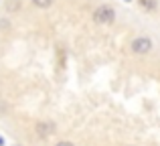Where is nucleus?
<instances>
[{"label": "nucleus", "instance_id": "3", "mask_svg": "<svg viewBox=\"0 0 160 146\" xmlns=\"http://www.w3.org/2000/svg\"><path fill=\"white\" fill-rule=\"evenodd\" d=\"M53 124H49V122H39V124H37V134H39L41 136V138H47V136H51L53 134Z\"/></svg>", "mask_w": 160, "mask_h": 146}, {"label": "nucleus", "instance_id": "5", "mask_svg": "<svg viewBox=\"0 0 160 146\" xmlns=\"http://www.w3.org/2000/svg\"><path fill=\"white\" fill-rule=\"evenodd\" d=\"M32 4H35L37 8H49L53 4V0H32Z\"/></svg>", "mask_w": 160, "mask_h": 146}, {"label": "nucleus", "instance_id": "6", "mask_svg": "<svg viewBox=\"0 0 160 146\" xmlns=\"http://www.w3.org/2000/svg\"><path fill=\"white\" fill-rule=\"evenodd\" d=\"M55 146H75L73 142H67V140H61V142H57Z\"/></svg>", "mask_w": 160, "mask_h": 146}, {"label": "nucleus", "instance_id": "2", "mask_svg": "<svg viewBox=\"0 0 160 146\" xmlns=\"http://www.w3.org/2000/svg\"><path fill=\"white\" fill-rule=\"evenodd\" d=\"M150 49H152V41H150L148 37H138V39L132 41V51L138 53V55H144Z\"/></svg>", "mask_w": 160, "mask_h": 146}, {"label": "nucleus", "instance_id": "7", "mask_svg": "<svg viewBox=\"0 0 160 146\" xmlns=\"http://www.w3.org/2000/svg\"><path fill=\"white\" fill-rule=\"evenodd\" d=\"M0 146H4V138H2V136H0Z\"/></svg>", "mask_w": 160, "mask_h": 146}, {"label": "nucleus", "instance_id": "8", "mask_svg": "<svg viewBox=\"0 0 160 146\" xmlns=\"http://www.w3.org/2000/svg\"><path fill=\"white\" fill-rule=\"evenodd\" d=\"M126 2H132V0H126Z\"/></svg>", "mask_w": 160, "mask_h": 146}, {"label": "nucleus", "instance_id": "4", "mask_svg": "<svg viewBox=\"0 0 160 146\" xmlns=\"http://www.w3.org/2000/svg\"><path fill=\"white\" fill-rule=\"evenodd\" d=\"M140 6L144 8V10L152 12V10H156V8H158V2H156V0H140Z\"/></svg>", "mask_w": 160, "mask_h": 146}, {"label": "nucleus", "instance_id": "1", "mask_svg": "<svg viewBox=\"0 0 160 146\" xmlns=\"http://www.w3.org/2000/svg\"><path fill=\"white\" fill-rule=\"evenodd\" d=\"M93 20L98 24H112L116 20V10L112 6H108V4H102V6H98L93 10Z\"/></svg>", "mask_w": 160, "mask_h": 146}]
</instances>
